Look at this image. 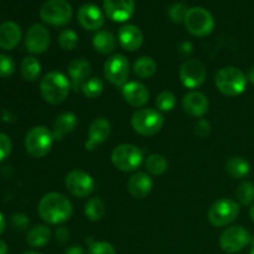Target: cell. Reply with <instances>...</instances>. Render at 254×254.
I'll list each match as a JSON object with an SVG mask.
<instances>
[{"label":"cell","mask_w":254,"mask_h":254,"mask_svg":"<svg viewBox=\"0 0 254 254\" xmlns=\"http://www.w3.org/2000/svg\"><path fill=\"white\" fill-rule=\"evenodd\" d=\"M183 107L188 114L192 117H203L208 111V99L203 93L197 91L189 92L183 101Z\"/></svg>","instance_id":"obj_21"},{"label":"cell","mask_w":254,"mask_h":254,"mask_svg":"<svg viewBox=\"0 0 254 254\" xmlns=\"http://www.w3.org/2000/svg\"><path fill=\"white\" fill-rule=\"evenodd\" d=\"M55 139L52 131L46 127H34L25 136V148L32 158H44L50 153Z\"/></svg>","instance_id":"obj_4"},{"label":"cell","mask_w":254,"mask_h":254,"mask_svg":"<svg viewBox=\"0 0 254 254\" xmlns=\"http://www.w3.org/2000/svg\"><path fill=\"white\" fill-rule=\"evenodd\" d=\"M184 24H185L188 31L193 36L203 37L212 32L213 27H215V20L208 10L195 6L188 10Z\"/></svg>","instance_id":"obj_8"},{"label":"cell","mask_w":254,"mask_h":254,"mask_svg":"<svg viewBox=\"0 0 254 254\" xmlns=\"http://www.w3.org/2000/svg\"><path fill=\"white\" fill-rule=\"evenodd\" d=\"M21 254H40V253L34 252V251H27V252H24V253H21Z\"/></svg>","instance_id":"obj_50"},{"label":"cell","mask_w":254,"mask_h":254,"mask_svg":"<svg viewBox=\"0 0 254 254\" xmlns=\"http://www.w3.org/2000/svg\"><path fill=\"white\" fill-rule=\"evenodd\" d=\"M117 40L109 31H98L93 37V47L102 55H109L116 50Z\"/></svg>","instance_id":"obj_26"},{"label":"cell","mask_w":254,"mask_h":254,"mask_svg":"<svg viewBox=\"0 0 254 254\" xmlns=\"http://www.w3.org/2000/svg\"><path fill=\"white\" fill-rule=\"evenodd\" d=\"M118 40L121 46L127 51H136L143 45V32L138 26L127 24L121 27L118 32Z\"/></svg>","instance_id":"obj_20"},{"label":"cell","mask_w":254,"mask_h":254,"mask_svg":"<svg viewBox=\"0 0 254 254\" xmlns=\"http://www.w3.org/2000/svg\"><path fill=\"white\" fill-rule=\"evenodd\" d=\"M215 83L221 93L228 97H236L245 92L247 76L237 67H223L216 74Z\"/></svg>","instance_id":"obj_3"},{"label":"cell","mask_w":254,"mask_h":254,"mask_svg":"<svg viewBox=\"0 0 254 254\" xmlns=\"http://www.w3.org/2000/svg\"><path fill=\"white\" fill-rule=\"evenodd\" d=\"M153 189V180L145 173H136L129 179L128 191L134 198H144L150 193Z\"/></svg>","instance_id":"obj_22"},{"label":"cell","mask_w":254,"mask_h":254,"mask_svg":"<svg viewBox=\"0 0 254 254\" xmlns=\"http://www.w3.org/2000/svg\"><path fill=\"white\" fill-rule=\"evenodd\" d=\"M247 81H250V82H252V83H254V67H252V68L248 71Z\"/></svg>","instance_id":"obj_46"},{"label":"cell","mask_w":254,"mask_h":254,"mask_svg":"<svg viewBox=\"0 0 254 254\" xmlns=\"http://www.w3.org/2000/svg\"><path fill=\"white\" fill-rule=\"evenodd\" d=\"M4 230H5V218L4 216L1 215V212H0V235L4 232Z\"/></svg>","instance_id":"obj_45"},{"label":"cell","mask_w":254,"mask_h":254,"mask_svg":"<svg viewBox=\"0 0 254 254\" xmlns=\"http://www.w3.org/2000/svg\"><path fill=\"white\" fill-rule=\"evenodd\" d=\"M236 197L243 206H248L254 201V184L251 181H243L236 190Z\"/></svg>","instance_id":"obj_32"},{"label":"cell","mask_w":254,"mask_h":254,"mask_svg":"<svg viewBox=\"0 0 254 254\" xmlns=\"http://www.w3.org/2000/svg\"><path fill=\"white\" fill-rule=\"evenodd\" d=\"M11 153V140L5 133H0V161L5 160Z\"/></svg>","instance_id":"obj_39"},{"label":"cell","mask_w":254,"mask_h":254,"mask_svg":"<svg viewBox=\"0 0 254 254\" xmlns=\"http://www.w3.org/2000/svg\"><path fill=\"white\" fill-rule=\"evenodd\" d=\"M21 40V29L14 21H5L0 25V47L12 50Z\"/></svg>","instance_id":"obj_23"},{"label":"cell","mask_w":254,"mask_h":254,"mask_svg":"<svg viewBox=\"0 0 254 254\" xmlns=\"http://www.w3.org/2000/svg\"><path fill=\"white\" fill-rule=\"evenodd\" d=\"M164 126V117L156 109H138L131 117V127L138 134L151 136L158 134Z\"/></svg>","instance_id":"obj_5"},{"label":"cell","mask_w":254,"mask_h":254,"mask_svg":"<svg viewBox=\"0 0 254 254\" xmlns=\"http://www.w3.org/2000/svg\"><path fill=\"white\" fill-rule=\"evenodd\" d=\"M112 127L108 119L103 118H96L91 123L88 128V133H87V141L84 144L87 150H94L97 145L104 143L107 139L111 135Z\"/></svg>","instance_id":"obj_16"},{"label":"cell","mask_w":254,"mask_h":254,"mask_svg":"<svg viewBox=\"0 0 254 254\" xmlns=\"http://www.w3.org/2000/svg\"><path fill=\"white\" fill-rule=\"evenodd\" d=\"M55 237H56V240L59 242L66 243L69 240V231L66 227H64V226L59 227L56 230V232H55Z\"/></svg>","instance_id":"obj_42"},{"label":"cell","mask_w":254,"mask_h":254,"mask_svg":"<svg viewBox=\"0 0 254 254\" xmlns=\"http://www.w3.org/2000/svg\"><path fill=\"white\" fill-rule=\"evenodd\" d=\"M51 42L50 32L44 25L34 24L29 27L25 35V46L31 54L40 55L47 51Z\"/></svg>","instance_id":"obj_14"},{"label":"cell","mask_w":254,"mask_h":254,"mask_svg":"<svg viewBox=\"0 0 254 254\" xmlns=\"http://www.w3.org/2000/svg\"><path fill=\"white\" fill-rule=\"evenodd\" d=\"M103 88L104 86L102 79H99L98 77H92V78H89L88 81L83 84L82 92H83V94L87 98L94 99L98 98V97L101 96L102 92H103Z\"/></svg>","instance_id":"obj_33"},{"label":"cell","mask_w":254,"mask_h":254,"mask_svg":"<svg viewBox=\"0 0 254 254\" xmlns=\"http://www.w3.org/2000/svg\"><path fill=\"white\" fill-rule=\"evenodd\" d=\"M179 51H180V54L184 55V56H189V55L192 52V45L189 41L183 42V44L180 45V47H179Z\"/></svg>","instance_id":"obj_43"},{"label":"cell","mask_w":254,"mask_h":254,"mask_svg":"<svg viewBox=\"0 0 254 254\" xmlns=\"http://www.w3.org/2000/svg\"><path fill=\"white\" fill-rule=\"evenodd\" d=\"M143 150L133 144H121L112 153V163L118 170L130 173L143 163Z\"/></svg>","instance_id":"obj_7"},{"label":"cell","mask_w":254,"mask_h":254,"mask_svg":"<svg viewBox=\"0 0 254 254\" xmlns=\"http://www.w3.org/2000/svg\"><path fill=\"white\" fill-rule=\"evenodd\" d=\"M67 191L74 197H88L94 191V181L89 174L83 170H72L64 179Z\"/></svg>","instance_id":"obj_12"},{"label":"cell","mask_w":254,"mask_h":254,"mask_svg":"<svg viewBox=\"0 0 254 254\" xmlns=\"http://www.w3.org/2000/svg\"><path fill=\"white\" fill-rule=\"evenodd\" d=\"M64 254H84V251L79 246H72L64 251Z\"/></svg>","instance_id":"obj_44"},{"label":"cell","mask_w":254,"mask_h":254,"mask_svg":"<svg viewBox=\"0 0 254 254\" xmlns=\"http://www.w3.org/2000/svg\"><path fill=\"white\" fill-rule=\"evenodd\" d=\"M20 71H21V76L24 77L25 81L34 82L39 78L40 73H41V64L36 57L27 56L21 61Z\"/></svg>","instance_id":"obj_27"},{"label":"cell","mask_w":254,"mask_h":254,"mask_svg":"<svg viewBox=\"0 0 254 254\" xmlns=\"http://www.w3.org/2000/svg\"><path fill=\"white\" fill-rule=\"evenodd\" d=\"M240 205L230 198H221L210 207L207 218L215 227H225L232 223L240 215Z\"/></svg>","instance_id":"obj_9"},{"label":"cell","mask_w":254,"mask_h":254,"mask_svg":"<svg viewBox=\"0 0 254 254\" xmlns=\"http://www.w3.org/2000/svg\"><path fill=\"white\" fill-rule=\"evenodd\" d=\"M176 97L173 92L164 91L156 98V107L161 112H170L175 108Z\"/></svg>","instance_id":"obj_35"},{"label":"cell","mask_w":254,"mask_h":254,"mask_svg":"<svg viewBox=\"0 0 254 254\" xmlns=\"http://www.w3.org/2000/svg\"><path fill=\"white\" fill-rule=\"evenodd\" d=\"M123 98L129 106L140 108L149 101V91L140 82H128L122 88Z\"/></svg>","instance_id":"obj_19"},{"label":"cell","mask_w":254,"mask_h":254,"mask_svg":"<svg viewBox=\"0 0 254 254\" xmlns=\"http://www.w3.org/2000/svg\"><path fill=\"white\" fill-rule=\"evenodd\" d=\"M180 79L183 84L188 88H197L205 82L207 71L200 60H188L180 67Z\"/></svg>","instance_id":"obj_13"},{"label":"cell","mask_w":254,"mask_h":254,"mask_svg":"<svg viewBox=\"0 0 254 254\" xmlns=\"http://www.w3.org/2000/svg\"><path fill=\"white\" fill-rule=\"evenodd\" d=\"M71 82L61 72H49L40 82L42 98L51 104H60L67 98Z\"/></svg>","instance_id":"obj_2"},{"label":"cell","mask_w":254,"mask_h":254,"mask_svg":"<svg viewBox=\"0 0 254 254\" xmlns=\"http://www.w3.org/2000/svg\"><path fill=\"white\" fill-rule=\"evenodd\" d=\"M77 116L71 112H66L62 113L55 119L54 122V130H52V135H54L55 140H62L67 134L72 133L74 128L77 127Z\"/></svg>","instance_id":"obj_24"},{"label":"cell","mask_w":254,"mask_h":254,"mask_svg":"<svg viewBox=\"0 0 254 254\" xmlns=\"http://www.w3.org/2000/svg\"><path fill=\"white\" fill-rule=\"evenodd\" d=\"M104 11L111 20L116 22H126L135 11L134 0H104Z\"/></svg>","instance_id":"obj_15"},{"label":"cell","mask_w":254,"mask_h":254,"mask_svg":"<svg viewBox=\"0 0 254 254\" xmlns=\"http://www.w3.org/2000/svg\"><path fill=\"white\" fill-rule=\"evenodd\" d=\"M88 254H117V251L108 242H91Z\"/></svg>","instance_id":"obj_38"},{"label":"cell","mask_w":254,"mask_h":254,"mask_svg":"<svg viewBox=\"0 0 254 254\" xmlns=\"http://www.w3.org/2000/svg\"><path fill=\"white\" fill-rule=\"evenodd\" d=\"M104 212H106V207H104L103 201L99 197L89 198L84 207V215L89 221H93V222L101 220L104 216Z\"/></svg>","instance_id":"obj_31"},{"label":"cell","mask_w":254,"mask_h":254,"mask_svg":"<svg viewBox=\"0 0 254 254\" xmlns=\"http://www.w3.org/2000/svg\"><path fill=\"white\" fill-rule=\"evenodd\" d=\"M250 254H254V238H251V250Z\"/></svg>","instance_id":"obj_48"},{"label":"cell","mask_w":254,"mask_h":254,"mask_svg":"<svg viewBox=\"0 0 254 254\" xmlns=\"http://www.w3.org/2000/svg\"><path fill=\"white\" fill-rule=\"evenodd\" d=\"M72 6L67 0H47L40 7V17L52 26H64L72 19Z\"/></svg>","instance_id":"obj_6"},{"label":"cell","mask_w":254,"mask_h":254,"mask_svg":"<svg viewBox=\"0 0 254 254\" xmlns=\"http://www.w3.org/2000/svg\"><path fill=\"white\" fill-rule=\"evenodd\" d=\"M133 69L135 76H138L139 78L148 79L155 74L156 64L155 61L149 56L139 57V59L134 62Z\"/></svg>","instance_id":"obj_29"},{"label":"cell","mask_w":254,"mask_h":254,"mask_svg":"<svg viewBox=\"0 0 254 254\" xmlns=\"http://www.w3.org/2000/svg\"><path fill=\"white\" fill-rule=\"evenodd\" d=\"M0 254H7V246L0 241Z\"/></svg>","instance_id":"obj_47"},{"label":"cell","mask_w":254,"mask_h":254,"mask_svg":"<svg viewBox=\"0 0 254 254\" xmlns=\"http://www.w3.org/2000/svg\"><path fill=\"white\" fill-rule=\"evenodd\" d=\"M50 238H51V230L47 226L37 225L27 233L26 243L30 247L41 248L49 243Z\"/></svg>","instance_id":"obj_25"},{"label":"cell","mask_w":254,"mask_h":254,"mask_svg":"<svg viewBox=\"0 0 254 254\" xmlns=\"http://www.w3.org/2000/svg\"><path fill=\"white\" fill-rule=\"evenodd\" d=\"M251 243V236L246 228L233 226L223 231L220 237V246L226 253H238Z\"/></svg>","instance_id":"obj_10"},{"label":"cell","mask_w":254,"mask_h":254,"mask_svg":"<svg viewBox=\"0 0 254 254\" xmlns=\"http://www.w3.org/2000/svg\"><path fill=\"white\" fill-rule=\"evenodd\" d=\"M92 72L91 62L84 59H76L68 64V73L71 77V87L74 92L81 91L83 84L88 81Z\"/></svg>","instance_id":"obj_18"},{"label":"cell","mask_w":254,"mask_h":254,"mask_svg":"<svg viewBox=\"0 0 254 254\" xmlns=\"http://www.w3.org/2000/svg\"><path fill=\"white\" fill-rule=\"evenodd\" d=\"M11 223L17 230H25L29 226L30 221L27 216L24 215V213H15L11 217Z\"/></svg>","instance_id":"obj_41"},{"label":"cell","mask_w":254,"mask_h":254,"mask_svg":"<svg viewBox=\"0 0 254 254\" xmlns=\"http://www.w3.org/2000/svg\"><path fill=\"white\" fill-rule=\"evenodd\" d=\"M79 25L89 31L101 29L104 24V15L102 10L94 4H84L79 7L77 14Z\"/></svg>","instance_id":"obj_17"},{"label":"cell","mask_w":254,"mask_h":254,"mask_svg":"<svg viewBox=\"0 0 254 254\" xmlns=\"http://www.w3.org/2000/svg\"><path fill=\"white\" fill-rule=\"evenodd\" d=\"M104 76L117 87H123L129 77V61L121 54L113 55L104 64Z\"/></svg>","instance_id":"obj_11"},{"label":"cell","mask_w":254,"mask_h":254,"mask_svg":"<svg viewBox=\"0 0 254 254\" xmlns=\"http://www.w3.org/2000/svg\"><path fill=\"white\" fill-rule=\"evenodd\" d=\"M59 45L64 51H72L78 45V35L73 30H64L59 35Z\"/></svg>","instance_id":"obj_34"},{"label":"cell","mask_w":254,"mask_h":254,"mask_svg":"<svg viewBox=\"0 0 254 254\" xmlns=\"http://www.w3.org/2000/svg\"><path fill=\"white\" fill-rule=\"evenodd\" d=\"M168 160L163 155H160V154H151V155L148 156L145 161L146 170L154 176L163 175L168 170Z\"/></svg>","instance_id":"obj_30"},{"label":"cell","mask_w":254,"mask_h":254,"mask_svg":"<svg viewBox=\"0 0 254 254\" xmlns=\"http://www.w3.org/2000/svg\"><path fill=\"white\" fill-rule=\"evenodd\" d=\"M39 215L45 222L50 225H60L71 218L73 208L72 203L64 195L59 192L46 193L40 200Z\"/></svg>","instance_id":"obj_1"},{"label":"cell","mask_w":254,"mask_h":254,"mask_svg":"<svg viewBox=\"0 0 254 254\" xmlns=\"http://www.w3.org/2000/svg\"><path fill=\"white\" fill-rule=\"evenodd\" d=\"M195 134L200 138H207L211 134V124L206 119H200L195 126Z\"/></svg>","instance_id":"obj_40"},{"label":"cell","mask_w":254,"mask_h":254,"mask_svg":"<svg viewBox=\"0 0 254 254\" xmlns=\"http://www.w3.org/2000/svg\"><path fill=\"white\" fill-rule=\"evenodd\" d=\"M15 71V62L7 55H0V77L7 78Z\"/></svg>","instance_id":"obj_37"},{"label":"cell","mask_w":254,"mask_h":254,"mask_svg":"<svg viewBox=\"0 0 254 254\" xmlns=\"http://www.w3.org/2000/svg\"><path fill=\"white\" fill-rule=\"evenodd\" d=\"M188 7L183 2H175V4L170 5L168 9V15L170 17V20L176 24H180V22L185 21L186 14H188Z\"/></svg>","instance_id":"obj_36"},{"label":"cell","mask_w":254,"mask_h":254,"mask_svg":"<svg viewBox=\"0 0 254 254\" xmlns=\"http://www.w3.org/2000/svg\"><path fill=\"white\" fill-rule=\"evenodd\" d=\"M250 216H251V220H252L253 222H254V205L252 206V207H251V210H250Z\"/></svg>","instance_id":"obj_49"},{"label":"cell","mask_w":254,"mask_h":254,"mask_svg":"<svg viewBox=\"0 0 254 254\" xmlns=\"http://www.w3.org/2000/svg\"><path fill=\"white\" fill-rule=\"evenodd\" d=\"M226 170L232 178L235 179H243L250 174L251 165L246 159L241 156H235L231 158L226 164Z\"/></svg>","instance_id":"obj_28"}]
</instances>
